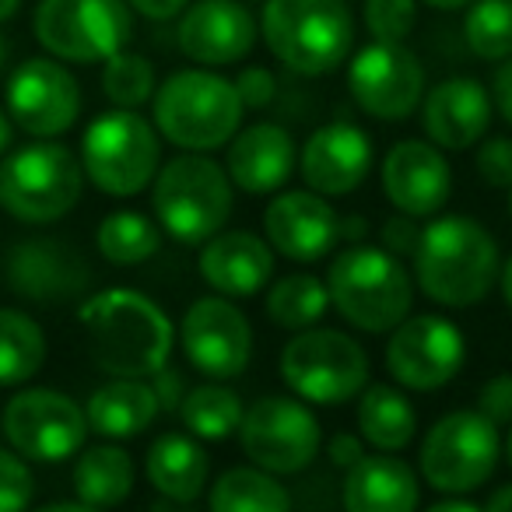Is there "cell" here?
Returning a JSON list of instances; mask_svg holds the SVG:
<instances>
[{
	"label": "cell",
	"mask_w": 512,
	"mask_h": 512,
	"mask_svg": "<svg viewBox=\"0 0 512 512\" xmlns=\"http://www.w3.org/2000/svg\"><path fill=\"white\" fill-rule=\"evenodd\" d=\"M495 106L512 127V57H505L502 67L495 71Z\"/></svg>",
	"instance_id": "obj_47"
},
{
	"label": "cell",
	"mask_w": 512,
	"mask_h": 512,
	"mask_svg": "<svg viewBox=\"0 0 512 512\" xmlns=\"http://www.w3.org/2000/svg\"><path fill=\"white\" fill-rule=\"evenodd\" d=\"M477 502H470V498H460V495H446L442 502L432 505V512H474Z\"/></svg>",
	"instance_id": "obj_48"
},
{
	"label": "cell",
	"mask_w": 512,
	"mask_h": 512,
	"mask_svg": "<svg viewBox=\"0 0 512 512\" xmlns=\"http://www.w3.org/2000/svg\"><path fill=\"white\" fill-rule=\"evenodd\" d=\"M134 36L127 0H43L36 39L67 64H106Z\"/></svg>",
	"instance_id": "obj_11"
},
{
	"label": "cell",
	"mask_w": 512,
	"mask_h": 512,
	"mask_svg": "<svg viewBox=\"0 0 512 512\" xmlns=\"http://www.w3.org/2000/svg\"><path fill=\"white\" fill-rule=\"evenodd\" d=\"M88 432V414L50 386L15 393L4 407V435L25 460L64 463L67 456L81 453Z\"/></svg>",
	"instance_id": "obj_12"
},
{
	"label": "cell",
	"mask_w": 512,
	"mask_h": 512,
	"mask_svg": "<svg viewBox=\"0 0 512 512\" xmlns=\"http://www.w3.org/2000/svg\"><path fill=\"white\" fill-rule=\"evenodd\" d=\"M295 169V141L278 123H253L228 144V179L246 193H274Z\"/></svg>",
	"instance_id": "obj_25"
},
{
	"label": "cell",
	"mask_w": 512,
	"mask_h": 512,
	"mask_svg": "<svg viewBox=\"0 0 512 512\" xmlns=\"http://www.w3.org/2000/svg\"><path fill=\"white\" fill-rule=\"evenodd\" d=\"M102 92L113 106L137 109L148 99H155V67L141 57V53H113L102 71Z\"/></svg>",
	"instance_id": "obj_37"
},
{
	"label": "cell",
	"mask_w": 512,
	"mask_h": 512,
	"mask_svg": "<svg viewBox=\"0 0 512 512\" xmlns=\"http://www.w3.org/2000/svg\"><path fill=\"white\" fill-rule=\"evenodd\" d=\"M158 397L144 379L113 376V383L99 386L88 400V428L102 439H134L158 418Z\"/></svg>",
	"instance_id": "obj_28"
},
{
	"label": "cell",
	"mask_w": 512,
	"mask_h": 512,
	"mask_svg": "<svg viewBox=\"0 0 512 512\" xmlns=\"http://www.w3.org/2000/svg\"><path fill=\"white\" fill-rule=\"evenodd\" d=\"M18 4H22V0H0V25L11 22V18H15Z\"/></svg>",
	"instance_id": "obj_53"
},
{
	"label": "cell",
	"mask_w": 512,
	"mask_h": 512,
	"mask_svg": "<svg viewBox=\"0 0 512 512\" xmlns=\"http://www.w3.org/2000/svg\"><path fill=\"white\" fill-rule=\"evenodd\" d=\"M383 193L400 214L432 218L453 193V172L439 144L397 141L383 158Z\"/></svg>",
	"instance_id": "obj_20"
},
{
	"label": "cell",
	"mask_w": 512,
	"mask_h": 512,
	"mask_svg": "<svg viewBox=\"0 0 512 512\" xmlns=\"http://www.w3.org/2000/svg\"><path fill=\"white\" fill-rule=\"evenodd\" d=\"M144 470H148V481L165 502L172 505H190L200 498L207 484V474H211V460L200 449V442H193L190 435L179 432H165L151 442L148 460H144Z\"/></svg>",
	"instance_id": "obj_27"
},
{
	"label": "cell",
	"mask_w": 512,
	"mask_h": 512,
	"mask_svg": "<svg viewBox=\"0 0 512 512\" xmlns=\"http://www.w3.org/2000/svg\"><path fill=\"white\" fill-rule=\"evenodd\" d=\"M264 232L271 246L295 264H313L334 253L341 239V218L316 190H288L267 204Z\"/></svg>",
	"instance_id": "obj_19"
},
{
	"label": "cell",
	"mask_w": 512,
	"mask_h": 512,
	"mask_svg": "<svg viewBox=\"0 0 512 512\" xmlns=\"http://www.w3.org/2000/svg\"><path fill=\"white\" fill-rule=\"evenodd\" d=\"M477 176L495 190H512V141L509 137H491L477 148Z\"/></svg>",
	"instance_id": "obj_40"
},
{
	"label": "cell",
	"mask_w": 512,
	"mask_h": 512,
	"mask_svg": "<svg viewBox=\"0 0 512 512\" xmlns=\"http://www.w3.org/2000/svg\"><path fill=\"white\" fill-rule=\"evenodd\" d=\"M200 278L228 299H253L274 278V249L253 232H218L200 249Z\"/></svg>",
	"instance_id": "obj_24"
},
{
	"label": "cell",
	"mask_w": 512,
	"mask_h": 512,
	"mask_svg": "<svg viewBox=\"0 0 512 512\" xmlns=\"http://www.w3.org/2000/svg\"><path fill=\"white\" fill-rule=\"evenodd\" d=\"M467 344L446 316H407L390 330L386 341V372L407 390H442L460 372Z\"/></svg>",
	"instance_id": "obj_14"
},
{
	"label": "cell",
	"mask_w": 512,
	"mask_h": 512,
	"mask_svg": "<svg viewBox=\"0 0 512 512\" xmlns=\"http://www.w3.org/2000/svg\"><path fill=\"white\" fill-rule=\"evenodd\" d=\"M95 246H99L102 260H109L113 267H137L162 249V232L144 214L113 211L102 218L99 232H95Z\"/></svg>",
	"instance_id": "obj_33"
},
{
	"label": "cell",
	"mask_w": 512,
	"mask_h": 512,
	"mask_svg": "<svg viewBox=\"0 0 512 512\" xmlns=\"http://www.w3.org/2000/svg\"><path fill=\"white\" fill-rule=\"evenodd\" d=\"M484 509L491 512H512V484H505V488H498L495 495L484 502Z\"/></svg>",
	"instance_id": "obj_50"
},
{
	"label": "cell",
	"mask_w": 512,
	"mask_h": 512,
	"mask_svg": "<svg viewBox=\"0 0 512 512\" xmlns=\"http://www.w3.org/2000/svg\"><path fill=\"white\" fill-rule=\"evenodd\" d=\"M288 505H292V495L264 467L225 470L211 488L214 512H285Z\"/></svg>",
	"instance_id": "obj_31"
},
{
	"label": "cell",
	"mask_w": 512,
	"mask_h": 512,
	"mask_svg": "<svg viewBox=\"0 0 512 512\" xmlns=\"http://www.w3.org/2000/svg\"><path fill=\"white\" fill-rule=\"evenodd\" d=\"M88 355L106 376L151 379L172 355V323L148 295L130 288L95 292L78 309Z\"/></svg>",
	"instance_id": "obj_1"
},
{
	"label": "cell",
	"mask_w": 512,
	"mask_h": 512,
	"mask_svg": "<svg viewBox=\"0 0 512 512\" xmlns=\"http://www.w3.org/2000/svg\"><path fill=\"white\" fill-rule=\"evenodd\" d=\"M463 36L481 60L512 57V0H474L463 18Z\"/></svg>",
	"instance_id": "obj_36"
},
{
	"label": "cell",
	"mask_w": 512,
	"mask_h": 512,
	"mask_svg": "<svg viewBox=\"0 0 512 512\" xmlns=\"http://www.w3.org/2000/svg\"><path fill=\"white\" fill-rule=\"evenodd\" d=\"M179 414H183V425L190 428L197 439L221 442L239 432L242 400H239V393L228 390V386L204 383V386L186 390L183 404H179Z\"/></svg>",
	"instance_id": "obj_34"
},
{
	"label": "cell",
	"mask_w": 512,
	"mask_h": 512,
	"mask_svg": "<svg viewBox=\"0 0 512 512\" xmlns=\"http://www.w3.org/2000/svg\"><path fill=\"white\" fill-rule=\"evenodd\" d=\"M365 29L379 43H404L418 25V0H365Z\"/></svg>",
	"instance_id": "obj_38"
},
{
	"label": "cell",
	"mask_w": 512,
	"mask_h": 512,
	"mask_svg": "<svg viewBox=\"0 0 512 512\" xmlns=\"http://www.w3.org/2000/svg\"><path fill=\"white\" fill-rule=\"evenodd\" d=\"M8 285L18 299L36 306H57L81 295L92 281L85 256L60 239H25L8 249Z\"/></svg>",
	"instance_id": "obj_18"
},
{
	"label": "cell",
	"mask_w": 512,
	"mask_h": 512,
	"mask_svg": "<svg viewBox=\"0 0 512 512\" xmlns=\"http://www.w3.org/2000/svg\"><path fill=\"white\" fill-rule=\"evenodd\" d=\"M498 456H502L498 425L474 407V411L446 414L428 428L418 467L428 488L442 491V495H467L495 474Z\"/></svg>",
	"instance_id": "obj_10"
},
{
	"label": "cell",
	"mask_w": 512,
	"mask_h": 512,
	"mask_svg": "<svg viewBox=\"0 0 512 512\" xmlns=\"http://www.w3.org/2000/svg\"><path fill=\"white\" fill-rule=\"evenodd\" d=\"M85 190V165L64 144L39 137L0 162V207L25 225H53L74 211Z\"/></svg>",
	"instance_id": "obj_5"
},
{
	"label": "cell",
	"mask_w": 512,
	"mask_h": 512,
	"mask_svg": "<svg viewBox=\"0 0 512 512\" xmlns=\"http://www.w3.org/2000/svg\"><path fill=\"white\" fill-rule=\"evenodd\" d=\"M502 453H505V463H509V470H512V428H509V435H505V442H502Z\"/></svg>",
	"instance_id": "obj_55"
},
{
	"label": "cell",
	"mask_w": 512,
	"mask_h": 512,
	"mask_svg": "<svg viewBox=\"0 0 512 512\" xmlns=\"http://www.w3.org/2000/svg\"><path fill=\"white\" fill-rule=\"evenodd\" d=\"M235 81L214 71H176L155 88V127L186 151H214L235 137L242 123Z\"/></svg>",
	"instance_id": "obj_7"
},
{
	"label": "cell",
	"mask_w": 512,
	"mask_h": 512,
	"mask_svg": "<svg viewBox=\"0 0 512 512\" xmlns=\"http://www.w3.org/2000/svg\"><path fill=\"white\" fill-rule=\"evenodd\" d=\"M358 432L369 446L397 453L418 432V414L400 390L376 383L358 393Z\"/></svg>",
	"instance_id": "obj_29"
},
{
	"label": "cell",
	"mask_w": 512,
	"mask_h": 512,
	"mask_svg": "<svg viewBox=\"0 0 512 512\" xmlns=\"http://www.w3.org/2000/svg\"><path fill=\"white\" fill-rule=\"evenodd\" d=\"M320 421L302 400L264 397L242 411L239 442L256 467L271 474H299L320 453Z\"/></svg>",
	"instance_id": "obj_13"
},
{
	"label": "cell",
	"mask_w": 512,
	"mask_h": 512,
	"mask_svg": "<svg viewBox=\"0 0 512 512\" xmlns=\"http://www.w3.org/2000/svg\"><path fill=\"white\" fill-rule=\"evenodd\" d=\"M281 379L295 397L320 407L355 400L369 383V355L355 337L341 330H299L281 351Z\"/></svg>",
	"instance_id": "obj_9"
},
{
	"label": "cell",
	"mask_w": 512,
	"mask_h": 512,
	"mask_svg": "<svg viewBox=\"0 0 512 512\" xmlns=\"http://www.w3.org/2000/svg\"><path fill=\"white\" fill-rule=\"evenodd\" d=\"M127 4L137 15L151 18V22H169V18H176L190 0H127Z\"/></svg>",
	"instance_id": "obj_46"
},
{
	"label": "cell",
	"mask_w": 512,
	"mask_h": 512,
	"mask_svg": "<svg viewBox=\"0 0 512 512\" xmlns=\"http://www.w3.org/2000/svg\"><path fill=\"white\" fill-rule=\"evenodd\" d=\"M477 411L495 425H512V372H498L477 390Z\"/></svg>",
	"instance_id": "obj_41"
},
{
	"label": "cell",
	"mask_w": 512,
	"mask_h": 512,
	"mask_svg": "<svg viewBox=\"0 0 512 512\" xmlns=\"http://www.w3.org/2000/svg\"><path fill=\"white\" fill-rule=\"evenodd\" d=\"M418 239H421V228L414 225L411 214H404V218H390L383 225V242L390 253L397 256H414V249H418Z\"/></svg>",
	"instance_id": "obj_43"
},
{
	"label": "cell",
	"mask_w": 512,
	"mask_h": 512,
	"mask_svg": "<svg viewBox=\"0 0 512 512\" xmlns=\"http://www.w3.org/2000/svg\"><path fill=\"white\" fill-rule=\"evenodd\" d=\"M46 334L32 316L0 309V386H22L43 369Z\"/></svg>",
	"instance_id": "obj_32"
},
{
	"label": "cell",
	"mask_w": 512,
	"mask_h": 512,
	"mask_svg": "<svg viewBox=\"0 0 512 512\" xmlns=\"http://www.w3.org/2000/svg\"><path fill=\"white\" fill-rule=\"evenodd\" d=\"M162 144L144 116L134 109L99 113L81 134V165L85 176L109 197H134L158 176Z\"/></svg>",
	"instance_id": "obj_8"
},
{
	"label": "cell",
	"mask_w": 512,
	"mask_h": 512,
	"mask_svg": "<svg viewBox=\"0 0 512 512\" xmlns=\"http://www.w3.org/2000/svg\"><path fill=\"white\" fill-rule=\"evenodd\" d=\"M425 4L435 11H460V8H470L474 0H425Z\"/></svg>",
	"instance_id": "obj_52"
},
{
	"label": "cell",
	"mask_w": 512,
	"mask_h": 512,
	"mask_svg": "<svg viewBox=\"0 0 512 512\" xmlns=\"http://www.w3.org/2000/svg\"><path fill=\"white\" fill-rule=\"evenodd\" d=\"M421 127L428 141L446 151H467L491 127V95L474 78H449L425 95Z\"/></svg>",
	"instance_id": "obj_23"
},
{
	"label": "cell",
	"mask_w": 512,
	"mask_h": 512,
	"mask_svg": "<svg viewBox=\"0 0 512 512\" xmlns=\"http://www.w3.org/2000/svg\"><path fill=\"white\" fill-rule=\"evenodd\" d=\"M151 390H155L158 407H162V411H179V404H183V397H186L183 372L169 369V365H162V369H158L155 376H151Z\"/></svg>",
	"instance_id": "obj_44"
},
{
	"label": "cell",
	"mask_w": 512,
	"mask_h": 512,
	"mask_svg": "<svg viewBox=\"0 0 512 512\" xmlns=\"http://www.w3.org/2000/svg\"><path fill=\"white\" fill-rule=\"evenodd\" d=\"M498 285H502V299H505V306L512 309V256L502 264V271H498Z\"/></svg>",
	"instance_id": "obj_51"
},
{
	"label": "cell",
	"mask_w": 512,
	"mask_h": 512,
	"mask_svg": "<svg viewBox=\"0 0 512 512\" xmlns=\"http://www.w3.org/2000/svg\"><path fill=\"white\" fill-rule=\"evenodd\" d=\"M299 169L309 190L323 197H344L358 190L372 169V137L358 123L334 120L323 123L302 144Z\"/></svg>",
	"instance_id": "obj_21"
},
{
	"label": "cell",
	"mask_w": 512,
	"mask_h": 512,
	"mask_svg": "<svg viewBox=\"0 0 512 512\" xmlns=\"http://www.w3.org/2000/svg\"><path fill=\"white\" fill-rule=\"evenodd\" d=\"M327 456H330V463H334V467L348 470V467H355V463L365 456V442L358 439V435L341 432V435H334V439H330Z\"/></svg>",
	"instance_id": "obj_45"
},
{
	"label": "cell",
	"mask_w": 512,
	"mask_h": 512,
	"mask_svg": "<svg viewBox=\"0 0 512 512\" xmlns=\"http://www.w3.org/2000/svg\"><path fill=\"white\" fill-rule=\"evenodd\" d=\"M418 498V477L397 456H362L348 467L344 505L351 512H411Z\"/></svg>",
	"instance_id": "obj_26"
},
{
	"label": "cell",
	"mask_w": 512,
	"mask_h": 512,
	"mask_svg": "<svg viewBox=\"0 0 512 512\" xmlns=\"http://www.w3.org/2000/svg\"><path fill=\"white\" fill-rule=\"evenodd\" d=\"M151 204L162 232L186 246H200L232 218V179L204 151H186L158 169Z\"/></svg>",
	"instance_id": "obj_6"
},
{
	"label": "cell",
	"mask_w": 512,
	"mask_h": 512,
	"mask_svg": "<svg viewBox=\"0 0 512 512\" xmlns=\"http://www.w3.org/2000/svg\"><path fill=\"white\" fill-rule=\"evenodd\" d=\"M330 309V292L316 274H288L267 295V316L281 330H309Z\"/></svg>",
	"instance_id": "obj_35"
},
{
	"label": "cell",
	"mask_w": 512,
	"mask_h": 512,
	"mask_svg": "<svg viewBox=\"0 0 512 512\" xmlns=\"http://www.w3.org/2000/svg\"><path fill=\"white\" fill-rule=\"evenodd\" d=\"M36 495V481H32V470L25 467L22 456L0 449V512H15L25 509Z\"/></svg>",
	"instance_id": "obj_39"
},
{
	"label": "cell",
	"mask_w": 512,
	"mask_h": 512,
	"mask_svg": "<svg viewBox=\"0 0 512 512\" xmlns=\"http://www.w3.org/2000/svg\"><path fill=\"white\" fill-rule=\"evenodd\" d=\"M260 32L267 50L306 78L337 71L355 43V22L341 0H267Z\"/></svg>",
	"instance_id": "obj_4"
},
{
	"label": "cell",
	"mask_w": 512,
	"mask_h": 512,
	"mask_svg": "<svg viewBox=\"0 0 512 512\" xmlns=\"http://www.w3.org/2000/svg\"><path fill=\"white\" fill-rule=\"evenodd\" d=\"M509 214H512V197H509Z\"/></svg>",
	"instance_id": "obj_56"
},
{
	"label": "cell",
	"mask_w": 512,
	"mask_h": 512,
	"mask_svg": "<svg viewBox=\"0 0 512 512\" xmlns=\"http://www.w3.org/2000/svg\"><path fill=\"white\" fill-rule=\"evenodd\" d=\"M235 92H239L242 106L246 109H264L278 95V81L267 67H246V71L235 78Z\"/></svg>",
	"instance_id": "obj_42"
},
{
	"label": "cell",
	"mask_w": 512,
	"mask_h": 512,
	"mask_svg": "<svg viewBox=\"0 0 512 512\" xmlns=\"http://www.w3.org/2000/svg\"><path fill=\"white\" fill-rule=\"evenodd\" d=\"M176 43L193 64H239L256 46V18L239 0H197L186 4Z\"/></svg>",
	"instance_id": "obj_22"
},
{
	"label": "cell",
	"mask_w": 512,
	"mask_h": 512,
	"mask_svg": "<svg viewBox=\"0 0 512 512\" xmlns=\"http://www.w3.org/2000/svg\"><path fill=\"white\" fill-rule=\"evenodd\" d=\"M11 141H15V120H11V113L0 109V158L11 151Z\"/></svg>",
	"instance_id": "obj_49"
},
{
	"label": "cell",
	"mask_w": 512,
	"mask_h": 512,
	"mask_svg": "<svg viewBox=\"0 0 512 512\" xmlns=\"http://www.w3.org/2000/svg\"><path fill=\"white\" fill-rule=\"evenodd\" d=\"M502 260L498 242L481 221L467 214H446L421 228L414 249V278L432 302L449 309H467L488 299Z\"/></svg>",
	"instance_id": "obj_2"
},
{
	"label": "cell",
	"mask_w": 512,
	"mask_h": 512,
	"mask_svg": "<svg viewBox=\"0 0 512 512\" xmlns=\"http://www.w3.org/2000/svg\"><path fill=\"white\" fill-rule=\"evenodd\" d=\"M8 113L32 137H60L81 113V85L60 60L32 57L8 78Z\"/></svg>",
	"instance_id": "obj_16"
},
{
	"label": "cell",
	"mask_w": 512,
	"mask_h": 512,
	"mask_svg": "<svg viewBox=\"0 0 512 512\" xmlns=\"http://www.w3.org/2000/svg\"><path fill=\"white\" fill-rule=\"evenodd\" d=\"M179 341L190 365L207 379H235L253 358L249 320L228 302V295L197 299L183 316Z\"/></svg>",
	"instance_id": "obj_17"
},
{
	"label": "cell",
	"mask_w": 512,
	"mask_h": 512,
	"mask_svg": "<svg viewBox=\"0 0 512 512\" xmlns=\"http://www.w3.org/2000/svg\"><path fill=\"white\" fill-rule=\"evenodd\" d=\"M348 92L358 109L383 123L407 120L425 99V67L404 43H369L348 67Z\"/></svg>",
	"instance_id": "obj_15"
},
{
	"label": "cell",
	"mask_w": 512,
	"mask_h": 512,
	"mask_svg": "<svg viewBox=\"0 0 512 512\" xmlns=\"http://www.w3.org/2000/svg\"><path fill=\"white\" fill-rule=\"evenodd\" d=\"M8 60H11V43L4 36H0V74L8 71Z\"/></svg>",
	"instance_id": "obj_54"
},
{
	"label": "cell",
	"mask_w": 512,
	"mask_h": 512,
	"mask_svg": "<svg viewBox=\"0 0 512 512\" xmlns=\"http://www.w3.org/2000/svg\"><path fill=\"white\" fill-rule=\"evenodd\" d=\"M74 491L88 509H113L134 491V460L120 446H92L78 456Z\"/></svg>",
	"instance_id": "obj_30"
},
{
	"label": "cell",
	"mask_w": 512,
	"mask_h": 512,
	"mask_svg": "<svg viewBox=\"0 0 512 512\" xmlns=\"http://www.w3.org/2000/svg\"><path fill=\"white\" fill-rule=\"evenodd\" d=\"M330 306L365 334H390L407 320L414 285L397 253L379 246H351L327 271Z\"/></svg>",
	"instance_id": "obj_3"
}]
</instances>
